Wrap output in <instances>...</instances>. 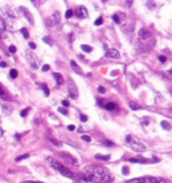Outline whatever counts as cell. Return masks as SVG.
I'll return each mask as SVG.
<instances>
[{
    "label": "cell",
    "instance_id": "cell-18",
    "mask_svg": "<svg viewBox=\"0 0 172 183\" xmlns=\"http://www.w3.org/2000/svg\"><path fill=\"white\" fill-rule=\"evenodd\" d=\"M53 77L55 78V81H56V84H58V85H62V84H63V81H65V80H63V77H62L61 74L54 73V74H53Z\"/></svg>",
    "mask_w": 172,
    "mask_h": 183
},
{
    "label": "cell",
    "instance_id": "cell-28",
    "mask_svg": "<svg viewBox=\"0 0 172 183\" xmlns=\"http://www.w3.org/2000/svg\"><path fill=\"white\" fill-rule=\"evenodd\" d=\"M10 77L11 78H16V77H18V71H16V69H12V70L10 71Z\"/></svg>",
    "mask_w": 172,
    "mask_h": 183
},
{
    "label": "cell",
    "instance_id": "cell-45",
    "mask_svg": "<svg viewBox=\"0 0 172 183\" xmlns=\"http://www.w3.org/2000/svg\"><path fill=\"white\" fill-rule=\"evenodd\" d=\"M147 6H148L149 8H151V10H152V8H155V7H156V4H155V3H151V1H148V3H147Z\"/></svg>",
    "mask_w": 172,
    "mask_h": 183
},
{
    "label": "cell",
    "instance_id": "cell-36",
    "mask_svg": "<svg viewBox=\"0 0 172 183\" xmlns=\"http://www.w3.org/2000/svg\"><path fill=\"white\" fill-rule=\"evenodd\" d=\"M8 50H10V53H11V54L16 53V47H15L14 45H11V46H10V49H8Z\"/></svg>",
    "mask_w": 172,
    "mask_h": 183
},
{
    "label": "cell",
    "instance_id": "cell-35",
    "mask_svg": "<svg viewBox=\"0 0 172 183\" xmlns=\"http://www.w3.org/2000/svg\"><path fill=\"white\" fill-rule=\"evenodd\" d=\"M104 145H106V147H114V144H113L112 141H109V140H105L104 143H102Z\"/></svg>",
    "mask_w": 172,
    "mask_h": 183
},
{
    "label": "cell",
    "instance_id": "cell-37",
    "mask_svg": "<svg viewBox=\"0 0 172 183\" xmlns=\"http://www.w3.org/2000/svg\"><path fill=\"white\" fill-rule=\"evenodd\" d=\"M79 120H81L82 123H86V121H88V116H85V115H81V116H79Z\"/></svg>",
    "mask_w": 172,
    "mask_h": 183
},
{
    "label": "cell",
    "instance_id": "cell-23",
    "mask_svg": "<svg viewBox=\"0 0 172 183\" xmlns=\"http://www.w3.org/2000/svg\"><path fill=\"white\" fill-rule=\"evenodd\" d=\"M129 108H130L132 110H139V109H141V106L137 105L136 102H129Z\"/></svg>",
    "mask_w": 172,
    "mask_h": 183
},
{
    "label": "cell",
    "instance_id": "cell-24",
    "mask_svg": "<svg viewBox=\"0 0 172 183\" xmlns=\"http://www.w3.org/2000/svg\"><path fill=\"white\" fill-rule=\"evenodd\" d=\"M162 128H163V129L169 131V129H171V124H169L168 121H165V120H164V121H162Z\"/></svg>",
    "mask_w": 172,
    "mask_h": 183
},
{
    "label": "cell",
    "instance_id": "cell-49",
    "mask_svg": "<svg viewBox=\"0 0 172 183\" xmlns=\"http://www.w3.org/2000/svg\"><path fill=\"white\" fill-rule=\"evenodd\" d=\"M147 124H149V120H148V119L143 120V125H147Z\"/></svg>",
    "mask_w": 172,
    "mask_h": 183
},
{
    "label": "cell",
    "instance_id": "cell-54",
    "mask_svg": "<svg viewBox=\"0 0 172 183\" xmlns=\"http://www.w3.org/2000/svg\"><path fill=\"white\" fill-rule=\"evenodd\" d=\"M73 183H84V182H81V180H75V182H73Z\"/></svg>",
    "mask_w": 172,
    "mask_h": 183
},
{
    "label": "cell",
    "instance_id": "cell-52",
    "mask_svg": "<svg viewBox=\"0 0 172 183\" xmlns=\"http://www.w3.org/2000/svg\"><path fill=\"white\" fill-rule=\"evenodd\" d=\"M69 41H70V42H73L74 39H73V34H70V35H69Z\"/></svg>",
    "mask_w": 172,
    "mask_h": 183
},
{
    "label": "cell",
    "instance_id": "cell-40",
    "mask_svg": "<svg viewBox=\"0 0 172 183\" xmlns=\"http://www.w3.org/2000/svg\"><path fill=\"white\" fill-rule=\"evenodd\" d=\"M123 174L124 175H128L129 174V168L128 167H123Z\"/></svg>",
    "mask_w": 172,
    "mask_h": 183
},
{
    "label": "cell",
    "instance_id": "cell-25",
    "mask_svg": "<svg viewBox=\"0 0 172 183\" xmlns=\"http://www.w3.org/2000/svg\"><path fill=\"white\" fill-rule=\"evenodd\" d=\"M81 49L84 50L85 53H90L91 50H93V47H91V46H89V45H82V46H81Z\"/></svg>",
    "mask_w": 172,
    "mask_h": 183
},
{
    "label": "cell",
    "instance_id": "cell-1",
    "mask_svg": "<svg viewBox=\"0 0 172 183\" xmlns=\"http://www.w3.org/2000/svg\"><path fill=\"white\" fill-rule=\"evenodd\" d=\"M85 178L94 183H109L112 180V176L105 167H88Z\"/></svg>",
    "mask_w": 172,
    "mask_h": 183
},
{
    "label": "cell",
    "instance_id": "cell-11",
    "mask_svg": "<svg viewBox=\"0 0 172 183\" xmlns=\"http://www.w3.org/2000/svg\"><path fill=\"white\" fill-rule=\"evenodd\" d=\"M46 160H47V163H49L50 166H51V167H53L54 170H56V171H58V170L61 168V167H62V164H61L59 162H58V160H56V159H54V158H47L46 159Z\"/></svg>",
    "mask_w": 172,
    "mask_h": 183
},
{
    "label": "cell",
    "instance_id": "cell-55",
    "mask_svg": "<svg viewBox=\"0 0 172 183\" xmlns=\"http://www.w3.org/2000/svg\"><path fill=\"white\" fill-rule=\"evenodd\" d=\"M27 183H42V182H27Z\"/></svg>",
    "mask_w": 172,
    "mask_h": 183
},
{
    "label": "cell",
    "instance_id": "cell-56",
    "mask_svg": "<svg viewBox=\"0 0 172 183\" xmlns=\"http://www.w3.org/2000/svg\"><path fill=\"white\" fill-rule=\"evenodd\" d=\"M169 74H171V75H172V69H171V70H169Z\"/></svg>",
    "mask_w": 172,
    "mask_h": 183
},
{
    "label": "cell",
    "instance_id": "cell-46",
    "mask_svg": "<svg viewBox=\"0 0 172 183\" xmlns=\"http://www.w3.org/2000/svg\"><path fill=\"white\" fill-rule=\"evenodd\" d=\"M42 70H43V71H49V70H50V66H49V65H43V66H42Z\"/></svg>",
    "mask_w": 172,
    "mask_h": 183
},
{
    "label": "cell",
    "instance_id": "cell-30",
    "mask_svg": "<svg viewBox=\"0 0 172 183\" xmlns=\"http://www.w3.org/2000/svg\"><path fill=\"white\" fill-rule=\"evenodd\" d=\"M27 158H30V155H28V154H26V155H20V156H18V158H16V162L24 160V159H27Z\"/></svg>",
    "mask_w": 172,
    "mask_h": 183
},
{
    "label": "cell",
    "instance_id": "cell-4",
    "mask_svg": "<svg viewBox=\"0 0 172 183\" xmlns=\"http://www.w3.org/2000/svg\"><path fill=\"white\" fill-rule=\"evenodd\" d=\"M139 43H140V50H141V51L148 53V51H151V50L153 49L155 39L151 38V39H147V41H139Z\"/></svg>",
    "mask_w": 172,
    "mask_h": 183
},
{
    "label": "cell",
    "instance_id": "cell-16",
    "mask_svg": "<svg viewBox=\"0 0 172 183\" xmlns=\"http://www.w3.org/2000/svg\"><path fill=\"white\" fill-rule=\"evenodd\" d=\"M20 11L24 14V16L28 19V22H30V24H34V19H32V16H31V14L28 12L27 10H26V7H20Z\"/></svg>",
    "mask_w": 172,
    "mask_h": 183
},
{
    "label": "cell",
    "instance_id": "cell-44",
    "mask_svg": "<svg viewBox=\"0 0 172 183\" xmlns=\"http://www.w3.org/2000/svg\"><path fill=\"white\" fill-rule=\"evenodd\" d=\"M159 61H160V62H162V64H164L165 61H167V58H165L164 55H160V57H159Z\"/></svg>",
    "mask_w": 172,
    "mask_h": 183
},
{
    "label": "cell",
    "instance_id": "cell-14",
    "mask_svg": "<svg viewBox=\"0 0 172 183\" xmlns=\"http://www.w3.org/2000/svg\"><path fill=\"white\" fill-rule=\"evenodd\" d=\"M106 57H109V58H118V57H120L118 50H116V49H108V50H106Z\"/></svg>",
    "mask_w": 172,
    "mask_h": 183
},
{
    "label": "cell",
    "instance_id": "cell-15",
    "mask_svg": "<svg viewBox=\"0 0 172 183\" xmlns=\"http://www.w3.org/2000/svg\"><path fill=\"white\" fill-rule=\"evenodd\" d=\"M128 162L143 163V164H145V163H151V160H148V159H145V158H129V159H128Z\"/></svg>",
    "mask_w": 172,
    "mask_h": 183
},
{
    "label": "cell",
    "instance_id": "cell-19",
    "mask_svg": "<svg viewBox=\"0 0 172 183\" xmlns=\"http://www.w3.org/2000/svg\"><path fill=\"white\" fill-rule=\"evenodd\" d=\"M70 65H71V67H73V70L75 71V73H81V71H82V70H81V67L78 66L75 61H73V59H71V61H70Z\"/></svg>",
    "mask_w": 172,
    "mask_h": 183
},
{
    "label": "cell",
    "instance_id": "cell-47",
    "mask_svg": "<svg viewBox=\"0 0 172 183\" xmlns=\"http://www.w3.org/2000/svg\"><path fill=\"white\" fill-rule=\"evenodd\" d=\"M28 46H30V49H32V50H34V49L36 47V45H35L34 42H30V43H28Z\"/></svg>",
    "mask_w": 172,
    "mask_h": 183
},
{
    "label": "cell",
    "instance_id": "cell-22",
    "mask_svg": "<svg viewBox=\"0 0 172 183\" xmlns=\"http://www.w3.org/2000/svg\"><path fill=\"white\" fill-rule=\"evenodd\" d=\"M105 108L108 110H113V109H116V108H117V105L114 104V102H108V104L105 105Z\"/></svg>",
    "mask_w": 172,
    "mask_h": 183
},
{
    "label": "cell",
    "instance_id": "cell-31",
    "mask_svg": "<svg viewBox=\"0 0 172 183\" xmlns=\"http://www.w3.org/2000/svg\"><path fill=\"white\" fill-rule=\"evenodd\" d=\"M40 88L43 89V92H45V94H46V96H49V94H50V90H49V88H47V86H46L45 84H43V85H40Z\"/></svg>",
    "mask_w": 172,
    "mask_h": 183
},
{
    "label": "cell",
    "instance_id": "cell-33",
    "mask_svg": "<svg viewBox=\"0 0 172 183\" xmlns=\"http://www.w3.org/2000/svg\"><path fill=\"white\" fill-rule=\"evenodd\" d=\"M82 140L84 141H86V143H89V141H91V137L90 136H88V135H82Z\"/></svg>",
    "mask_w": 172,
    "mask_h": 183
},
{
    "label": "cell",
    "instance_id": "cell-3",
    "mask_svg": "<svg viewBox=\"0 0 172 183\" xmlns=\"http://www.w3.org/2000/svg\"><path fill=\"white\" fill-rule=\"evenodd\" d=\"M125 143H127L132 149H134V151H137V152H144L145 149H147V147H145L137 137L132 136V135H128V136L125 137Z\"/></svg>",
    "mask_w": 172,
    "mask_h": 183
},
{
    "label": "cell",
    "instance_id": "cell-8",
    "mask_svg": "<svg viewBox=\"0 0 172 183\" xmlns=\"http://www.w3.org/2000/svg\"><path fill=\"white\" fill-rule=\"evenodd\" d=\"M59 20H61V15H59L58 11H55V12L53 14V16L49 18V20L46 22V23H47V26H55V24L59 23Z\"/></svg>",
    "mask_w": 172,
    "mask_h": 183
},
{
    "label": "cell",
    "instance_id": "cell-27",
    "mask_svg": "<svg viewBox=\"0 0 172 183\" xmlns=\"http://www.w3.org/2000/svg\"><path fill=\"white\" fill-rule=\"evenodd\" d=\"M20 32L23 34V36H24L26 39H27L28 36H30V34H28V31H27V28H24V27H23V28H20Z\"/></svg>",
    "mask_w": 172,
    "mask_h": 183
},
{
    "label": "cell",
    "instance_id": "cell-21",
    "mask_svg": "<svg viewBox=\"0 0 172 183\" xmlns=\"http://www.w3.org/2000/svg\"><path fill=\"white\" fill-rule=\"evenodd\" d=\"M95 159L97 160H102V162H108L109 159H110V155H95Z\"/></svg>",
    "mask_w": 172,
    "mask_h": 183
},
{
    "label": "cell",
    "instance_id": "cell-10",
    "mask_svg": "<svg viewBox=\"0 0 172 183\" xmlns=\"http://www.w3.org/2000/svg\"><path fill=\"white\" fill-rule=\"evenodd\" d=\"M152 38V32L145 30V28H141L139 31V41H147V39Z\"/></svg>",
    "mask_w": 172,
    "mask_h": 183
},
{
    "label": "cell",
    "instance_id": "cell-32",
    "mask_svg": "<svg viewBox=\"0 0 172 183\" xmlns=\"http://www.w3.org/2000/svg\"><path fill=\"white\" fill-rule=\"evenodd\" d=\"M43 42L47 43V45H50V46H53V41H51L49 36H45V38H43Z\"/></svg>",
    "mask_w": 172,
    "mask_h": 183
},
{
    "label": "cell",
    "instance_id": "cell-6",
    "mask_svg": "<svg viewBox=\"0 0 172 183\" xmlns=\"http://www.w3.org/2000/svg\"><path fill=\"white\" fill-rule=\"evenodd\" d=\"M67 88H69V94L71 96V98L75 100L78 97V89H77V85H75V82H74L73 80H69Z\"/></svg>",
    "mask_w": 172,
    "mask_h": 183
},
{
    "label": "cell",
    "instance_id": "cell-5",
    "mask_svg": "<svg viewBox=\"0 0 172 183\" xmlns=\"http://www.w3.org/2000/svg\"><path fill=\"white\" fill-rule=\"evenodd\" d=\"M128 183H160V180L157 178H155V176H141V178L129 180Z\"/></svg>",
    "mask_w": 172,
    "mask_h": 183
},
{
    "label": "cell",
    "instance_id": "cell-42",
    "mask_svg": "<svg viewBox=\"0 0 172 183\" xmlns=\"http://www.w3.org/2000/svg\"><path fill=\"white\" fill-rule=\"evenodd\" d=\"M27 112H28V109H23V110L20 112V116H22V117H26V116H27Z\"/></svg>",
    "mask_w": 172,
    "mask_h": 183
},
{
    "label": "cell",
    "instance_id": "cell-43",
    "mask_svg": "<svg viewBox=\"0 0 172 183\" xmlns=\"http://www.w3.org/2000/svg\"><path fill=\"white\" fill-rule=\"evenodd\" d=\"M94 24H95V26H100V24H102V18H98V19H97V20L94 22Z\"/></svg>",
    "mask_w": 172,
    "mask_h": 183
},
{
    "label": "cell",
    "instance_id": "cell-53",
    "mask_svg": "<svg viewBox=\"0 0 172 183\" xmlns=\"http://www.w3.org/2000/svg\"><path fill=\"white\" fill-rule=\"evenodd\" d=\"M3 133H4V131H3V129H1V127H0V137L3 136Z\"/></svg>",
    "mask_w": 172,
    "mask_h": 183
},
{
    "label": "cell",
    "instance_id": "cell-26",
    "mask_svg": "<svg viewBox=\"0 0 172 183\" xmlns=\"http://www.w3.org/2000/svg\"><path fill=\"white\" fill-rule=\"evenodd\" d=\"M49 140L51 141V143H53L54 145H56V147H61V144H62V143H61L59 140H56V139H54V137H50Z\"/></svg>",
    "mask_w": 172,
    "mask_h": 183
},
{
    "label": "cell",
    "instance_id": "cell-12",
    "mask_svg": "<svg viewBox=\"0 0 172 183\" xmlns=\"http://www.w3.org/2000/svg\"><path fill=\"white\" fill-rule=\"evenodd\" d=\"M58 171H59L61 174H62V175L63 176H66V178H71V179H74V174L71 173L70 170L69 168H66V167H63V166H62V167H61L59 170H58Z\"/></svg>",
    "mask_w": 172,
    "mask_h": 183
},
{
    "label": "cell",
    "instance_id": "cell-48",
    "mask_svg": "<svg viewBox=\"0 0 172 183\" xmlns=\"http://www.w3.org/2000/svg\"><path fill=\"white\" fill-rule=\"evenodd\" d=\"M67 129H69V131H74V129H75V127H74L73 124H70V125H67Z\"/></svg>",
    "mask_w": 172,
    "mask_h": 183
},
{
    "label": "cell",
    "instance_id": "cell-20",
    "mask_svg": "<svg viewBox=\"0 0 172 183\" xmlns=\"http://www.w3.org/2000/svg\"><path fill=\"white\" fill-rule=\"evenodd\" d=\"M0 97H1V98H10V96H8L7 90H6V89L1 86V85H0Z\"/></svg>",
    "mask_w": 172,
    "mask_h": 183
},
{
    "label": "cell",
    "instance_id": "cell-29",
    "mask_svg": "<svg viewBox=\"0 0 172 183\" xmlns=\"http://www.w3.org/2000/svg\"><path fill=\"white\" fill-rule=\"evenodd\" d=\"M120 16H121L120 14H114V15L112 16V19L116 22V23H121V20H120Z\"/></svg>",
    "mask_w": 172,
    "mask_h": 183
},
{
    "label": "cell",
    "instance_id": "cell-13",
    "mask_svg": "<svg viewBox=\"0 0 172 183\" xmlns=\"http://www.w3.org/2000/svg\"><path fill=\"white\" fill-rule=\"evenodd\" d=\"M61 156H63L65 159H66L67 162H70L71 164H74V166H77L78 164V162L74 159V156H71V155H69L67 152H61Z\"/></svg>",
    "mask_w": 172,
    "mask_h": 183
},
{
    "label": "cell",
    "instance_id": "cell-2",
    "mask_svg": "<svg viewBox=\"0 0 172 183\" xmlns=\"http://www.w3.org/2000/svg\"><path fill=\"white\" fill-rule=\"evenodd\" d=\"M0 20H1L3 26L7 30H10V31H14L15 30V16L8 7L0 8Z\"/></svg>",
    "mask_w": 172,
    "mask_h": 183
},
{
    "label": "cell",
    "instance_id": "cell-34",
    "mask_svg": "<svg viewBox=\"0 0 172 183\" xmlns=\"http://www.w3.org/2000/svg\"><path fill=\"white\" fill-rule=\"evenodd\" d=\"M73 14H74V12H73V11H71V10H67V11H66V14H65V16H66V18H69V19H70L71 16H73Z\"/></svg>",
    "mask_w": 172,
    "mask_h": 183
},
{
    "label": "cell",
    "instance_id": "cell-7",
    "mask_svg": "<svg viewBox=\"0 0 172 183\" xmlns=\"http://www.w3.org/2000/svg\"><path fill=\"white\" fill-rule=\"evenodd\" d=\"M74 14H75V16L79 18V19H86L88 18V10H86V7H84V6H79V7L75 8Z\"/></svg>",
    "mask_w": 172,
    "mask_h": 183
},
{
    "label": "cell",
    "instance_id": "cell-9",
    "mask_svg": "<svg viewBox=\"0 0 172 183\" xmlns=\"http://www.w3.org/2000/svg\"><path fill=\"white\" fill-rule=\"evenodd\" d=\"M27 61L30 62V65H31L34 69H36L39 65V59H38V57L35 55V54H32V53H28L27 54Z\"/></svg>",
    "mask_w": 172,
    "mask_h": 183
},
{
    "label": "cell",
    "instance_id": "cell-51",
    "mask_svg": "<svg viewBox=\"0 0 172 183\" xmlns=\"http://www.w3.org/2000/svg\"><path fill=\"white\" fill-rule=\"evenodd\" d=\"M132 4H133V3H132V1H127V3H125V6H127V7H130Z\"/></svg>",
    "mask_w": 172,
    "mask_h": 183
},
{
    "label": "cell",
    "instance_id": "cell-39",
    "mask_svg": "<svg viewBox=\"0 0 172 183\" xmlns=\"http://www.w3.org/2000/svg\"><path fill=\"white\" fill-rule=\"evenodd\" d=\"M62 105H63V108L66 109V108L70 105V104H69V101H67V100H63V101H62Z\"/></svg>",
    "mask_w": 172,
    "mask_h": 183
},
{
    "label": "cell",
    "instance_id": "cell-50",
    "mask_svg": "<svg viewBox=\"0 0 172 183\" xmlns=\"http://www.w3.org/2000/svg\"><path fill=\"white\" fill-rule=\"evenodd\" d=\"M7 66V64L6 62H0V67H6Z\"/></svg>",
    "mask_w": 172,
    "mask_h": 183
},
{
    "label": "cell",
    "instance_id": "cell-41",
    "mask_svg": "<svg viewBox=\"0 0 172 183\" xmlns=\"http://www.w3.org/2000/svg\"><path fill=\"white\" fill-rule=\"evenodd\" d=\"M98 92H100V93H101V94H104V93H105V92H106V89L104 88V86H98Z\"/></svg>",
    "mask_w": 172,
    "mask_h": 183
},
{
    "label": "cell",
    "instance_id": "cell-38",
    "mask_svg": "<svg viewBox=\"0 0 172 183\" xmlns=\"http://www.w3.org/2000/svg\"><path fill=\"white\" fill-rule=\"evenodd\" d=\"M58 112L62 113V115H67V110L65 108H58Z\"/></svg>",
    "mask_w": 172,
    "mask_h": 183
},
{
    "label": "cell",
    "instance_id": "cell-17",
    "mask_svg": "<svg viewBox=\"0 0 172 183\" xmlns=\"http://www.w3.org/2000/svg\"><path fill=\"white\" fill-rule=\"evenodd\" d=\"M1 110H3V113L6 115V116H8V115H11V113H12V106L8 105V104H6V105L1 106Z\"/></svg>",
    "mask_w": 172,
    "mask_h": 183
}]
</instances>
